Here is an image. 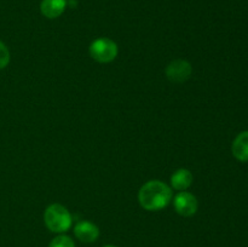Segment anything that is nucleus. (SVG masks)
I'll return each instance as SVG.
<instances>
[{"mask_svg": "<svg viewBox=\"0 0 248 247\" xmlns=\"http://www.w3.org/2000/svg\"><path fill=\"white\" fill-rule=\"evenodd\" d=\"M48 247H75V244L72 237L67 235H58L55 239H52Z\"/></svg>", "mask_w": 248, "mask_h": 247, "instance_id": "obj_10", "label": "nucleus"}, {"mask_svg": "<svg viewBox=\"0 0 248 247\" xmlns=\"http://www.w3.org/2000/svg\"><path fill=\"white\" fill-rule=\"evenodd\" d=\"M232 153L240 162L248 161V131H242L235 137L232 144Z\"/></svg>", "mask_w": 248, "mask_h": 247, "instance_id": "obj_8", "label": "nucleus"}, {"mask_svg": "<svg viewBox=\"0 0 248 247\" xmlns=\"http://www.w3.org/2000/svg\"><path fill=\"white\" fill-rule=\"evenodd\" d=\"M193 184V174L189 170L179 169L171 176L172 188L178 191H186Z\"/></svg>", "mask_w": 248, "mask_h": 247, "instance_id": "obj_9", "label": "nucleus"}, {"mask_svg": "<svg viewBox=\"0 0 248 247\" xmlns=\"http://www.w3.org/2000/svg\"><path fill=\"white\" fill-rule=\"evenodd\" d=\"M90 56L99 63H109L116 58L119 53L118 45L109 38H98L90 45Z\"/></svg>", "mask_w": 248, "mask_h": 247, "instance_id": "obj_3", "label": "nucleus"}, {"mask_svg": "<svg viewBox=\"0 0 248 247\" xmlns=\"http://www.w3.org/2000/svg\"><path fill=\"white\" fill-rule=\"evenodd\" d=\"M104 247H116V246H113V245H107V246H104Z\"/></svg>", "mask_w": 248, "mask_h": 247, "instance_id": "obj_12", "label": "nucleus"}, {"mask_svg": "<svg viewBox=\"0 0 248 247\" xmlns=\"http://www.w3.org/2000/svg\"><path fill=\"white\" fill-rule=\"evenodd\" d=\"M10 63V51L2 41H0V70L6 68Z\"/></svg>", "mask_w": 248, "mask_h": 247, "instance_id": "obj_11", "label": "nucleus"}, {"mask_svg": "<svg viewBox=\"0 0 248 247\" xmlns=\"http://www.w3.org/2000/svg\"><path fill=\"white\" fill-rule=\"evenodd\" d=\"M193 68L186 60H174L167 64L165 69L166 77L173 84H182L191 77Z\"/></svg>", "mask_w": 248, "mask_h": 247, "instance_id": "obj_4", "label": "nucleus"}, {"mask_svg": "<svg viewBox=\"0 0 248 247\" xmlns=\"http://www.w3.org/2000/svg\"><path fill=\"white\" fill-rule=\"evenodd\" d=\"M44 222L48 230L62 234L70 229L73 224V217L63 205L51 203L44 212Z\"/></svg>", "mask_w": 248, "mask_h": 247, "instance_id": "obj_2", "label": "nucleus"}, {"mask_svg": "<svg viewBox=\"0 0 248 247\" xmlns=\"http://www.w3.org/2000/svg\"><path fill=\"white\" fill-rule=\"evenodd\" d=\"M138 201L144 210L160 211L172 201V189L159 179L148 181L138 191Z\"/></svg>", "mask_w": 248, "mask_h": 247, "instance_id": "obj_1", "label": "nucleus"}, {"mask_svg": "<svg viewBox=\"0 0 248 247\" xmlns=\"http://www.w3.org/2000/svg\"><path fill=\"white\" fill-rule=\"evenodd\" d=\"M74 234L81 242L91 244L98 239L99 229L94 223L90 220H80L75 224Z\"/></svg>", "mask_w": 248, "mask_h": 247, "instance_id": "obj_6", "label": "nucleus"}, {"mask_svg": "<svg viewBox=\"0 0 248 247\" xmlns=\"http://www.w3.org/2000/svg\"><path fill=\"white\" fill-rule=\"evenodd\" d=\"M173 207L182 217H191L198 212L199 201L196 196L189 191H179L173 198Z\"/></svg>", "mask_w": 248, "mask_h": 247, "instance_id": "obj_5", "label": "nucleus"}, {"mask_svg": "<svg viewBox=\"0 0 248 247\" xmlns=\"http://www.w3.org/2000/svg\"><path fill=\"white\" fill-rule=\"evenodd\" d=\"M67 6V0H41L40 11L46 18L53 19L60 17Z\"/></svg>", "mask_w": 248, "mask_h": 247, "instance_id": "obj_7", "label": "nucleus"}]
</instances>
